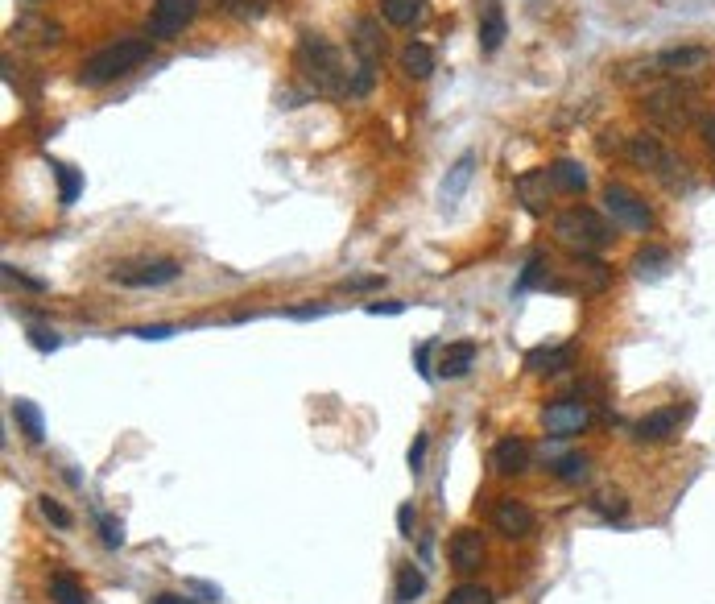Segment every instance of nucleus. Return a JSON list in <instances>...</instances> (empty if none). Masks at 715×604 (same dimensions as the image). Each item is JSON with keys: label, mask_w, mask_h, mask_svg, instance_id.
<instances>
[{"label": "nucleus", "mask_w": 715, "mask_h": 604, "mask_svg": "<svg viewBox=\"0 0 715 604\" xmlns=\"http://www.w3.org/2000/svg\"><path fill=\"white\" fill-rule=\"evenodd\" d=\"M294 71L315 87L319 96H352V75L344 71V54H339L323 34H315V29L298 34Z\"/></svg>", "instance_id": "f257e3e1"}, {"label": "nucleus", "mask_w": 715, "mask_h": 604, "mask_svg": "<svg viewBox=\"0 0 715 604\" xmlns=\"http://www.w3.org/2000/svg\"><path fill=\"white\" fill-rule=\"evenodd\" d=\"M699 100H703L699 87L666 79L658 87H649V92H641L637 108H641V116L649 120V125H658L666 133H682V129H691L695 120H703L699 116Z\"/></svg>", "instance_id": "f03ea898"}, {"label": "nucleus", "mask_w": 715, "mask_h": 604, "mask_svg": "<svg viewBox=\"0 0 715 604\" xmlns=\"http://www.w3.org/2000/svg\"><path fill=\"white\" fill-rule=\"evenodd\" d=\"M153 54L149 38H116L108 46H100L96 54H87L79 63V83L83 87H104V83H116L129 71H137L145 58Z\"/></svg>", "instance_id": "7ed1b4c3"}, {"label": "nucleus", "mask_w": 715, "mask_h": 604, "mask_svg": "<svg viewBox=\"0 0 715 604\" xmlns=\"http://www.w3.org/2000/svg\"><path fill=\"white\" fill-rule=\"evenodd\" d=\"M612 228H616V224H608L596 207H579V203L554 216V240H558L563 249H571L575 257L600 253L608 240H612Z\"/></svg>", "instance_id": "20e7f679"}, {"label": "nucleus", "mask_w": 715, "mask_h": 604, "mask_svg": "<svg viewBox=\"0 0 715 604\" xmlns=\"http://www.w3.org/2000/svg\"><path fill=\"white\" fill-rule=\"evenodd\" d=\"M352 50H356L352 96H368V92H372V79H377V63H381V54H385L381 25L372 21V17H360V21H356V38H352Z\"/></svg>", "instance_id": "39448f33"}, {"label": "nucleus", "mask_w": 715, "mask_h": 604, "mask_svg": "<svg viewBox=\"0 0 715 604\" xmlns=\"http://www.w3.org/2000/svg\"><path fill=\"white\" fill-rule=\"evenodd\" d=\"M604 211L612 216V224L629 228V232H649L654 228V207H649L633 187L625 183H608L604 187Z\"/></svg>", "instance_id": "423d86ee"}, {"label": "nucleus", "mask_w": 715, "mask_h": 604, "mask_svg": "<svg viewBox=\"0 0 715 604\" xmlns=\"http://www.w3.org/2000/svg\"><path fill=\"white\" fill-rule=\"evenodd\" d=\"M625 158L633 162V166H641V170H649L654 178H662V183H678V174H682V162L670 154V149L658 141V137H649V133H637V137H629L625 141Z\"/></svg>", "instance_id": "0eeeda50"}, {"label": "nucleus", "mask_w": 715, "mask_h": 604, "mask_svg": "<svg viewBox=\"0 0 715 604\" xmlns=\"http://www.w3.org/2000/svg\"><path fill=\"white\" fill-rule=\"evenodd\" d=\"M182 274V265L174 257H153V261H124L112 269V282L116 286H129V290H153V286H170Z\"/></svg>", "instance_id": "6e6552de"}, {"label": "nucleus", "mask_w": 715, "mask_h": 604, "mask_svg": "<svg viewBox=\"0 0 715 604\" xmlns=\"http://www.w3.org/2000/svg\"><path fill=\"white\" fill-rule=\"evenodd\" d=\"M542 427L554 439H575L592 427V406H587L583 398H558L542 410Z\"/></svg>", "instance_id": "1a4fd4ad"}, {"label": "nucleus", "mask_w": 715, "mask_h": 604, "mask_svg": "<svg viewBox=\"0 0 715 604\" xmlns=\"http://www.w3.org/2000/svg\"><path fill=\"white\" fill-rule=\"evenodd\" d=\"M199 13V0H153V9H149V38H158V42H170L178 38L186 25L195 21Z\"/></svg>", "instance_id": "9d476101"}, {"label": "nucleus", "mask_w": 715, "mask_h": 604, "mask_svg": "<svg viewBox=\"0 0 715 604\" xmlns=\"http://www.w3.org/2000/svg\"><path fill=\"white\" fill-rule=\"evenodd\" d=\"M711 63V50L707 46H674V50H662L649 58V67H654V75H695Z\"/></svg>", "instance_id": "9b49d317"}, {"label": "nucleus", "mask_w": 715, "mask_h": 604, "mask_svg": "<svg viewBox=\"0 0 715 604\" xmlns=\"http://www.w3.org/2000/svg\"><path fill=\"white\" fill-rule=\"evenodd\" d=\"M691 418V406H662V410H649L637 427H633V439L641 443H662L670 435H678V427Z\"/></svg>", "instance_id": "f8f14e48"}, {"label": "nucleus", "mask_w": 715, "mask_h": 604, "mask_svg": "<svg viewBox=\"0 0 715 604\" xmlns=\"http://www.w3.org/2000/svg\"><path fill=\"white\" fill-rule=\"evenodd\" d=\"M538 518H534V509L517 501V497H501L492 509V530L496 534H505V538H525V534H534Z\"/></svg>", "instance_id": "ddd939ff"}, {"label": "nucleus", "mask_w": 715, "mask_h": 604, "mask_svg": "<svg viewBox=\"0 0 715 604\" xmlns=\"http://www.w3.org/2000/svg\"><path fill=\"white\" fill-rule=\"evenodd\" d=\"M447 555H451V567L459 571V576H472V571H480V567H484V559H488L484 538H480L476 530H455V534H451Z\"/></svg>", "instance_id": "4468645a"}, {"label": "nucleus", "mask_w": 715, "mask_h": 604, "mask_svg": "<svg viewBox=\"0 0 715 604\" xmlns=\"http://www.w3.org/2000/svg\"><path fill=\"white\" fill-rule=\"evenodd\" d=\"M530 460H534V451L525 439L509 435L492 447V472H501V476H521V472H530Z\"/></svg>", "instance_id": "2eb2a0df"}, {"label": "nucleus", "mask_w": 715, "mask_h": 604, "mask_svg": "<svg viewBox=\"0 0 715 604\" xmlns=\"http://www.w3.org/2000/svg\"><path fill=\"white\" fill-rule=\"evenodd\" d=\"M575 365V344H554V348H534L525 352V369L538 373V377H554Z\"/></svg>", "instance_id": "dca6fc26"}, {"label": "nucleus", "mask_w": 715, "mask_h": 604, "mask_svg": "<svg viewBox=\"0 0 715 604\" xmlns=\"http://www.w3.org/2000/svg\"><path fill=\"white\" fill-rule=\"evenodd\" d=\"M505 34H509V25H505L501 0H484V9H480V50L496 54L501 42H505Z\"/></svg>", "instance_id": "f3484780"}, {"label": "nucleus", "mask_w": 715, "mask_h": 604, "mask_svg": "<svg viewBox=\"0 0 715 604\" xmlns=\"http://www.w3.org/2000/svg\"><path fill=\"white\" fill-rule=\"evenodd\" d=\"M476 365V344L472 340H459V344H447L443 352H439V377H447V381H459V377H468V369Z\"/></svg>", "instance_id": "a211bd4d"}, {"label": "nucleus", "mask_w": 715, "mask_h": 604, "mask_svg": "<svg viewBox=\"0 0 715 604\" xmlns=\"http://www.w3.org/2000/svg\"><path fill=\"white\" fill-rule=\"evenodd\" d=\"M472 174H476V154H463V158L447 170V178H443V187H439V203H443V207H455V203L463 199V191H468Z\"/></svg>", "instance_id": "6ab92c4d"}, {"label": "nucleus", "mask_w": 715, "mask_h": 604, "mask_svg": "<svg viewBox=\"0 0 715 604\" xmlns=\"http://www.w3.org/2000/svg\"><path fill=\"white\" fill-rule=\"evenodd\" d=\"M546 174H550V187H554V191H563V195H583V191H587V170H583L575 158H558V162H550Z\"/></svg>", "instance_id": "aec40b11"}, {"label": "nucleus", "mask_w": 715, "mask_h": 604, "mask_svg": "<svg viewBox=\"0 0 715 604\" xmlns=\"http://www.w3.org/2000/svg\"><path fill=\"white\" fill-rule=\"evenodd\" d=\"M575 286L583 294H604L612 286V269L596 257H575Z\"/></svg>", "instance_id": "412c9836"}, {"label": "nucleus", "mask_w": 715, "mask_h": 604, "mask_svg": "<svg viewBox=\"0 0 715 604\" xmlns=\"http://www.w3.org/2000/svg\"><path fill=\"white\" fill-rule=\"evenodd\" d=\"M670 265H674V257H670V249H662V245H645V249L633 253V274H637V278H649V282L666 278Z\"/></svg>", "instance_id": "4be33fe9"}, {"label": "nucleus", "mask_w": 715, "mask_h": 604, "mask_svg": "<svg viewBox=\"0 0 715 604\" xmlns=\"http://www.w3.org/2000/svg\"><path fill=\"white\" fill-rule=\"evenodd\" d=\"M550 191L554 187H550V174L546 170H530V174L517 178V195H521V203L530 207V211H546V195Z\"/></svg>", "instance_id": "5701e85b"}, {"label": "nucleus", "mask_w": 715, "mask_h": 604, "mask_svg": "<svg viewBox=\"0 0 715 604\" xmlns=\"http://www.w3.org/2000/svg\"><path fill=\"white\" fill-rule=\"evenodd\" d=\"M13 418H17V427H21V435H25L29 443H42V439H46V418H42L38 402L17 398V402H13Z\"/></svg>", "instance_id": "b1692460"}, {"label": "nucleus", "mask_w": 715, "mask_h": 604, "mask_svg": "<svg viewBox=\"0 0 715 604\" xmlns=\"http://www.w3.org/2000/svg\"><path fill=\"white\" fill-rule=\"evenodd\" d=\"M422 13H426V0H381V17L389 25H397V29L418 25Z\"/></svg>", "instance_id": "393cba45"}, {"label": "nucleus", "mask_w": 715, "mask_h": 604, "mask_svg": "<svg viewBox=\"0 0 715 604\" xmlns=\"http://www.w3.org/2000/svg\"><path fill=\"white\" fill-rule=\"evenodd\" d=\"M517 286L521 290H563V282H554V274H550V257L546 253H534L530 257V265H525V274L517 278Z\"/></svg>", "instance_id": "a878e982"}, {"label": "nucleus", "mask_w": 715, "mask_h": 604, "mask_svg": "<svg viewBox=\"0 0 715 604\" xmlns=\"http://www.w3.org/2000/svg\"><path fill=\"white\" fill-rule=\"evenodd\" d=\"M401 71H406L410 79H430L434 71V50L426 42H410L406 50H401Z\"/></svg>", "instance_id": "bb28decb"}, {"label": "nucleus", "mask_w": 715, "mask_h": 604, "mask_svg": "<svg viewBox=\"0 0 715 604\" xmlns=\"http://www.w3.org/2000/svg\"><path fill=\"white\" fill-rule=\"evenodd\" d=\"M422 592H426V576H422V567L401 563V567H397V604H414Z\"/></svg>", "instance_id": "cd10ccee"}, {"label": "nucleus", "mask_w": 715, "mask_h": 604, "mask_svg": "<svg viewBox=\"0 0 715 604\" xmlns=\"http://www.w3.org/2000/svg\"><path fill=\"white\" fill-rule=\"evenodd\" d=\"M50 170L58 174V203L71 207L79 199V191H83V174L75 166H67V162H50Z\"/></svg>", "instance_id": "c85d7f7f"}, {"label": "nucleus", "mask_w": 715, "mask_h": 604, "mask_svg": "<svg viewBox=\"0 0 715 604\" xmlns=\"http://www.w3.org/2000/svg\"><path fill=\"white\" fill-rule=\"evenodd\" d=\"M50 600L54 604H87V592L79 588L75 576H67V571H54V576H50Z\"/></svg>", "instance_id": "c756f323"}, {"label": "nucleus", "mask_w": 715, "mask_h": 604, "mask_svg": "<svg viewBox=\"0 0 715 604\" xmlns=\"http://www.w3.org/2000/svg\"><path fill=\"white\" fill-rule=\"evenodd\" d=\"M554 476L563 480V485H579V480H587V456H579V451H571V456H558L554 460Z\"/></svg>", "instance_id": "7c9ffc66"}, {"label": "nucleus", "mask_w": 715, "mask_h": 604, "mask_svg": "<svg viewBox=\"0 0 715 604\" xmlns=\"http://www.w3.org/2000/svg\"><path fill=\"white\" fill-rule=\"evenodd\" d=\"M447 604H496V600H492V592L480 588V584H459V588L447 592Z\"/></svg>", "instance_id": "2f4dec72"}, {"label": "nucleus", "mask_w": 715, "mask_h": 604, "mask_svg": "<svg viewBox=\"0 0 715 604\" xmlns=\"http://www.w3.org/2000/svg\"><path fill=\"white\" fill-rule=\"evenodd\" d=\"M592 509L604 513V518H625V513H629V501L620 497V493H596V497H592Z\"/></svg>", "instance_id": "473e14b6"}, {"label": "nucleus", "mask_w": 715, "mask_h": 604, "mask_svg": "<svg viewBox=\"0 0 715 604\" xmlns=\"http://www.w3.org/2000/svg\"><path fill=\"white\" fill-rule=\"evenodd\" d=\"M38 509H42V518H46L50 526H58V530H71V513L62 509V505H58L50 493H46V497H38Z\"/></svg>", "instance_id": "72a5a7b5"}, {"label": "nucleus", "mask_w": 715, "mask_h": 604, "mask_svg": "<svg viewBox=\"0 0 715 604\" xmlns=\"http://www.w3.org/2000/svg\"><path fill=\"white\" fill-rule=\"evenodd\" d=\"M100 538H104V547H108V551H120V547H124V526L100 513Z\"/></svg>", "instance_id": "f704fd0d"}, {"label": "nucleus", "mask_w": 715, "mask_h": 604, "mask_svg": "<svg viewBox=\"0 0 715 604\" xmlns=\"http://www.w3.org/2000/svg\"><path fill=\"white\" fill-rule=\"evenodd\" d=\"M220 5L228 13H236V17H257V13H265L269 0H220Z\"/></svg>", "instance_id": "c9c22d12"}, {"label": "nucleus", "mask_w": 715, "mask_h": 604, "mask_svg": "<svg viewBox=\"0 0 715 604\" xmlns=\"http://www.w3.org/2000/svg\"><path fill=\"white\" fill-rule=\"evenodd\" d=\"M29 344H34L38 352H54L62 340H58V331H50V327H29Z\"/></svg>", "instance_id": "e433bc0d"}, {"label": "nucleus", "mask_w": 715, "mask_h": 604, "mask_svg": "<svg viewBox=\"0 0 715 604\" xmlns=\"http://www.w3.org/2000/svg\"><path fill=\"white\" fill-rule=\"evenodd\" d=\"M133 336H141V340H170L174 327H170V323H153V327H137Z\"/></svg>", "instance_id": "4c0bfd02"}, {"label": "nucleus", "mask_w": 715, "mask_h": 604, "mask_svg": "<svg viewBox=\"0 0 715 604\" xmlns=\"http://www.w3.org/2000/svg\"><path fill=\"white\" fill-rule=\"evenodd\" d=\"M397 530H401V538H410V530H414V505H401L397 509Z\"/></svg>", "instance_id": "58836bf2"}, {"label": "nucleus", "mask_w": 715, "mask_h": 604, "mask_svg": "<svg viewBox=\"0 0 715 604\" xmlns=\"http://www.w3.org/2000/svg\"><path fill=\"white\" fill-rule=\"evenodd\" d=\"M406 302H368V315H401Z\"/></svg>", "instance_id": "ea45409f"}, {"label": "nucleus", "mask_w": 715, "mask_h": 604, "mask_svg": "<svg viewBox=\"0 0 715 604\" xmlns=\"http://www.w3.org/2000/svg\"><path fill=\"white\" fill-rule=\"evenodd\" d=\"M422 460H426V435H418V439H414V447H410V468H414V472H422Z\"/></svg>", "instance_id": "a19ab883"}, {"label": "nucleus", "mask_w": 715, "mask_h": 604, "mask_svg": "<svg viewBox=\"0 0 715 604\" xmlns=\"http://www.w3.org/2000/svg\"><path fill=\"white\" fill-rule=\"evenodd\" d=\"M5 278H9V282H21V286H29V290H46V282H38V278H25V274H17L13 265H5Z\"/></svg>", "instance_id": "79ce46f5"}, {"label": "nucleus", "mask_w": 715, "mask_h": 604, "mask_svg": "<svg viewBox=\"0 0 715 604\" xmlns=\"http://www.w3.org/2000/svg\"><path fill=\"white\" fill-rule=\"evenodd\" d=\"M699 133H703V141H707V149H711V158H715V116H703V120H699Z\"/></svg>", "instance_id": "37998d69"}, {"label": "nucleus", "mask_w": 715, "mask_h": 604, "mask_svg": "<svg viewBox=\"0 0 715 604\" xmlns=\"http://www.w3.org/2000/svg\"><path fill=\"white\" fill-rule=\"evenodd\" d=\"M430 352H434V344H422V348H418V373H422L426 381L434 377V369H430Z\"/></svg>", "instance_id": "c03bdc74"}, {"label": "nucleus", "mask_w": 715, "mask_h": 604, "mask_svg": "<svg viewBox=\"0 0 715 604\" xmlns=\"http://www.w3.org/2000/svg\"><path fill=\"white\" fill-rule=\"evenodd\" d=\"M377 286H385V278H352V282H344V290H377Z\"/></svg>", "instance_id": "a18cd8bd"}, {"label": "nucleus", "mask_w": 715, "mask_h": 604, "mask_svg": "<svg viewBox=\"0 0 715 604\" xmlns=\"http://www.w3.org/2000/svg\"><path fill=\"white\" fill-rule=\"evenodd\" d=\"M286 315L290 319H319V315H327V307H290Z\"/></svg>", "instance_id": "49530a36"}, {"label": "nucleus", "mask_w": 715, "mask_h": 604, "mask_svg": "<svg viewBox=\"0 0 715 604\" xmlns=\"http://www.w3.org/2000/svg\"><path fill=\"white\" fill-rule=\"evenodd\" d=\"M153 604H203V600H191V596H158Z\"/></svg>", "instance_id": "de8ad7c7"}, {"label": "nucleus", "mask_w": 715, "mask_h": 604, "mask_svg": "<svg viewBox=\"0 0 715 604\" xmlns=\"http://www.w3.org/2000/svg\"><path fill=\"white\" fill-rule=\"evenodd\" d=\"M21 5H42V0H21Z\"/></svg>", "instance_id": "09e8293b"}]
</instances>
